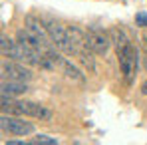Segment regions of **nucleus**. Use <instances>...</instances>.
<instances>
[{"mask_svg":"<svg viewBox=\"0 0 147 145\" xmlns=\"http://www.w3.org/2000/svg\"><path fill=\"white\" fill-rule=\"evenodd\" d=\"M111 36L115 42V54L119 60V68H121V74L125 78V84H131V78L137 70V50L127 40V36L121 30H113Z\"/></svg>","mask_w":147,"mask_h":145,"instance_id":"f257e3e1","label":"nucleus"},{"mask_svg":"<svg viewBox=\"0 0 147 145\" xmlns=\"http://www.w3.org/2000/svg\"><path fill=\"white\" fill-rule=\"evenodd\" d=\"M2 111H8L12 115H28L42 121L52 119V111L46 105L36 101H12L10 96H4V94H2Z\"/></svg>","mask_w":147,"mask_h":145,"instance_id":"f03ea898","label":"nucleus"},{"mask_svg":"<svg viewBox=\"0 0 147 145\" xmlns=\"http://www.w3.org/2000/svg\"><path fill=\"white\" fill-rule=\"evenodd\" d=\"M109 36L101 28H90L86 32V46L98 56H105V52L109 50Z\"/></svg>","mask_w":147,"mask_h":145,"instance_id":"7ed1b4c3","label":"nucleus"},{"mask_svg":"<svg viewBox=\"0 0 147 145\" xmlns=\"http://www.w3.org/2000/svg\"><path fill=\"white\" fill-rule=\"evenodd\" d=\"M2 129L4 131H8V133H12V135H30V133H34V123H30V121H24V115L22 117H6V115H2Z\"/></svg>","mask_w":147,"mask_h":145,"instance_id":"20e7f679","label":"nucleus"},{"mask_svg":"<svg viewBox=\"0 0 147 145\" xmlns=\"http://www.w3.org/2000/svg\"><path fill=\"white\" fill-rule=\"evenodd\" d=\"M2 76L8 80H16V82H28L32 80V72L24 68L22 64L16 62H2Z\"/></svg>","mask_w":147,"mask_h":145,"instance_id":"39448f33","label":"nucleus"},{"mask_svg":"<svg viewBox=\"0 0 147 145\" xmlns=\"http://www.w3.org/2000/svg\"><path fill=\"white\" fill-rule=\"evenodd\" d=\"M24 24L26 28L32 32V34H36L46 46H48V40H50V36H48V32H46V26H44V22L38 18V16H34V14H28L26 16V20H24Z\"/></svg>","mask_w":147,"mask_h":145,"instance_id":"423d86ee","label":"nucleus"},{"mask_svg":"<svg viewBox=\"0 0 147 145\" xmlns=\"http://www.w3.org/2000/svg\"><path fill=\"white\" fill-rule=\"evenodd\" d=\"M28 92L24 82H16V80H10V82H4L2 84V94L4 96H10V97H16V96H22Z\"/></svg>","mask_w":147,"mask_h":145,"instance_id":"0eeeda50","label":"nucleus"},{"mask_svg":"<svg viewBox=\"0 0 147 145\" xmlns=\"http://www.w3.org/2000/svg\"><path fill=\"white\" fill-rule=\"evenodd\" d=\"M60 68L64 70V74H66V78H68V80H72V82H78V84H84V82H86L84 74L80 72V70L74 66L72 62H68V60H62Z\"/></svg>","mask_w":147,"mask_h":145,"instance_id":"6e6552de","label":"nucleus"},{"mask_svg":"<svg viewBox=\"0 0 147 145\" xmlns=\"http://www.w3.org/2000/svg\"><path fill=\"white\" fill-rule=\"evenodd\" d=\"M32 143H36V145H56L58 139H56V137H50V135H36V137L32 139Z\"/></svg>","mask_w":147,"mask_h":145,"instance_id":"1a4fd4ad","label":"nucleus"},{"mask_svg":"<svg viewBox=\"0 0 147 145\" xmlns=\"http://www.w3.org/2000/svg\"><path fill=\"white\" fill-rule=\"evenodd\" d=\"M135 24L137 26H147V14L145 12H139V14H135Z\"/></svg>","mask_w":147,"mask_h":145,"instance_id":"9d476101","label":"nucleus"},{"mask_svg":"<svg viewBox=\"0 0 147 145\" xmlns=\"http://www.w3.org/2000/svg\"><path fill=\"white\" fill-rule=\"evenodd\" d=\"M141 94H143V96H147V80L141 84Z\"/></svg>","mask_w":147,"mask_h":145,"instance_id":"9b49d317","label":"nucleus"}]
</instances>
